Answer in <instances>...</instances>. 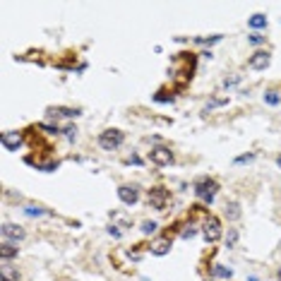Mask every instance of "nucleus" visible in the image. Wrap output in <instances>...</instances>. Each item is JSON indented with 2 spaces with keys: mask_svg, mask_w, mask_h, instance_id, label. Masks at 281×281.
Here are the masks:
<instances>
[{
  "mask_svg": "<svg viewBox=\"0 0 281 281\" xmlns=\"http://www.w3.org/2000/svg\"><path fill=\"white\" fill-rule=\"evenodd\" d=\"M46 113H48V118H51V120H60V118L72 120V118H79V115H82L79 108H70V106H51Z\"/></svg>",
  "mask_w": 281,
  "mask_h": 281,
  "instance_id": "9d476101",
  "label": "nucleus"
},
{
  "mask_svg": "<svg viewBox=\"0 0 281 281\" xmlns=\"http://www.w3.org/2000/svg\"><path fill=\"white\" fill-rule=\"evenodd\" d=\"M221 106H228V94H214L205 104V113L214 111V108H221Z\"/></svg>",
  "mask_w": 281,
  "mask_h": 281,
  "instance_id": "dca6fc26",
  "label": "nucleus"
},
{
  "mask_svg": "<svg viewBox=\"0 0 281 281\" xmlns=\"http://www.w3.org/2000/svg\"><path fill=\"white\" fill-rule=\"evenodd\" d=\"M202 58H207V60H211V58H214V53H211V51H202Z\"/></svg>",
  "mask_w": 281,
  "mask_h": 281,
  "instance_id": "72a5a7b5",
  "label": "nucleus"
},
{
  "mask_svg": "<svg viewBox=\"0 0 281 281\" xmlns=\"http://www.w3.org/2000/svg\"><path fill=\"white\" fill-rule=\"evenodd\" d=\"M125 164H128V166H144V159H142L137 151H132V154L125 156Z\"/></svg>",
  "mask_w": 281,
  "mask_h": 281,
  "instance_id": "7c9ffc66",
  "label": "nucleus"
},
{
  "mask_svg": "<svg viewBox=\"0 0 281 281\" xmlns=\"http://www.w3.org/2000/svg\"><path fill=\"white\" fill-rule=\"evenodd\" d=\"M63 137H65V140H68V142H77V125L75 123H68V125H65V128H63Z\"/></svg>",
  "mask_w": 281,
  "mask_h": 281,
  "instance_id": "a878e982",
  "label": "nucleus"
},
{
  "mask_svg": "<svg viewBox=\"0 0 281 281\" xmlns=\"http://www.w3.org/2000/svg\"><path fill=\"white\" fill-rule=\"evenodd\" d=\"M108 236H113V238H120V236H123V231H120L115 224H111V226H108Z\"/></svg>",
  "mask_w": 281,
  "mask_h": 281,
  "instance_id": "473e14b6",
  "label": "nucleus"
},
{
  "mask_svg": "<svg viewBox=\"0 0 281 281\" xmlns=\"http://www.w3.org/2000/svg\"><path fill=\"white\" fill-rule=\"evenodd\" d=\"M247 27H250L252 32H264V29L269 27V17H267L264 12H255V15L247 17Z\"/></svg>",
  "mask_w": 281,
  "mask_h": 281,
  "instance_id": "ddd939ff",
  "label": "nucleus"
},
{
  "mask_svg": "<svg viewBox=\"0 0 281 281\" xmlns=\"http://www.w3.org/2000/svg\"><path fill=\"white\" fill-rule=\"evenodd\" d=\"M0 236H2V241H7V243H22L24 238H27V228L22 224H12V221H5L2 228H0Z\"/></svg>",
  "mask_w": 281,
  "mask_h": 281,
  "instance_id": "423d86ee",
  "label": "nucleus"
},
{
  "mask_svg": "<svg viewBox=\"0 0 281 281\" xmlns=\"http://www.w3.org/2000/svg\"><path fill=\"white\" fill-rule=\"evenodd\" d=\"M22 274H19L17 267H12L10 262H0V281H19Z\"/></svg>",
  "mask_w": 281,
  "mask_h": 281,
  "instance_id": "2eb2a0df",
  "label": "nucleus"
},
{
  "mask_svg": "<svg viewBox=\"0 0 281 281\" xmlns=\"http://www.w3.org/2000/svg\"><path fill=\"white\" fill-rule=\"evenodd\" d=\"M156 228H159V224L156 221H142V226H140V231H142V236H154L156 233Z\"/></svg>",
  "mask_w": 281,
  "mask_h": 281,
  "instance_id": "cd10ccee",
  "label": "nucleus"
},
{
  "mask_svg": "<svg viewBox=\"0 0 281 281\" xmlns=\"http://www.w3.org/2000/svg\"><path fill=\"white\" fill-rule=\"evenodd\" d=\"M200 231L205 236L207 243H216L224 238V228H221V219L214 216V214H205L202 216V224H200Z\"/></svg>",
  "mask_w": 281,
  "mask_h": 281,
  "instance_id": "7ed1b4c3",
  "label": "nucleus"
},
{
  "mask_svg": "<svg viewBox=\"0 0 281 281\" xmlns=\"http://www.w3.org/2000/svg\"><path fill=\"white\" fill-rule=\"evenodd\" d=\"M269 65H272V53H269V51H264V48L255 51L252 56L247 58V68H250V70H255V72H262V70H267Z\"/></svg>",
  "mask_w": 281,
  "mask_h": 281,
  "instance_id": "6e6552de",
  "label": "nucleus"
},
{
  "mask_svg": "<svg viewBox=\"0 0 281 281\" xmlns=\"http://www.w3.org/2000/svg\"><path fill=\"white\" fill-rule=\"evenodd\" d=\"M221 38H224V34H211V36H195L192 38V43H195V46H209V48H211V46H214V43H219V41H221Z\"/></svg>",
  "mask_w": 281,
  "mask_h": 281,
  "instance_id": "f3484780",
  "label": "nucleus"
},
{
  "mask_svg": "<svg viewBox=\"0 0 281 281\" xmlns=\"http://www.w3.org/2000/svg\"><path fill=\"white\" fill-rule=\"evenodd\" d=\"M171 247H173V241H171L169 236H161V238L151 241L149 252L151 255H156V257H164V255H169L171 252Z\"/></svg>",
  "mask_w": 281,
  "mask_h": 281,
  "instance_id": "9b49d317",
  "label": "nucleus"
},
{
  "mask_svg": "<svg viewBox=\"0 0 281 281\" xmlns=\"http://www.w3.org/2000/svg\"><path fill=\"white\" fill-rule=\"evenodd\" d=\"M277 279L281 281V267H279V269H277Z\"/></svg>",
  "mask_w": 281,
  "mask_h": 281,
  "instance_id": "c9c22d12",
  "label": "nucleus"
},
{
  "mask_svg": "<svg viewBox=\"0 0 281 281\" xmlns=\"http://www.w3.org/2000/svg\"><path fill=\"white\" fill-rule=\"evenodd\" d=\"M171 200V190L164 185H154L147 190V202H149L151 209L156 211H164L166 209V202Z\"/></svg>",
  "mask_w": 281,
  "mask_h": 281,
  "instance_id": "39448f33",
  "label": "nucleus"
},
{
  "mask_svg": "<svg viewBox=\"0 0 281 281\" xmlns=\"http://www.w3.org/2000/svg\"><path fill=\"white\" fill-rule=\"evenodd\" d=\"M38 130L46 132V135H60V128H58V125H51V123H38Z\"/></svg>",
  "mask_w": 281,
  "mask_h": 281,
  "instance_id": "2f4dec72",
  "label": "nucleus"
},
{
  "mask_svg": "<svg viewBox=\"0 0 281 281\" xmlns=\"http://www.w3.org/2000/svg\"><path fill=\"white\" fill-rule=\"evenodd\" d=\"M192 192L205 202V205H211L214 200H216V195H219V183L214 180V178H200V180H195V185H192Z\"/></svg>",
  "mask_w": 281,
  "mask_h": 281,
  "instance_id": "f03ea898",
  "label": "nucleus"
},
{
  "mask_svg": "<svg viewBox=\"0 0 281 281\" xmlns=\"http://www.w3.org/2000/svg\"><path fill=\"white\" fill-rule=\"evenodd\" d=\"M252 161H255V151H247V154H241V156H236V159H233V164H236V166L252 164Z\"/></svg>",
  "mask_w": 281,
  "mask_h": 281,
  "instance_id": "c756f323",
  "label": "nucleus"
},
{
  "mask_svg": "<svg viewBox=\"0 0 281 281\" xmlns=\"http://www.w3.org/2000/svg\"><path fill=\"white\" fill-rule=\"evenodd\" d=\"M17 255H19V247L15 243H7V241H2V243H0V262L17 260Z\"/></svg>",
  "mask_w": 281,
  "mask_h": 281,
  "instance_id": "4468645a",
  "label": "nucleus"
},
{
  "mask_svg": "<svg viewBox=\"0 0 281 281\" xmlns=\"http://www.w3.org/2000/svg\"><path fill=\"white\" fill-rule=\"evenodd\" d=\"M262 99H264V104H267V106H279V104H281V94L277 92V89H267Z\"/></svg>",
  "mask_w": 281,
  "mask_h": 281,
  "instance_id": "5701e85b",
  "label": "nucleus"
},
{
  "mask_svg": "<svg viewBox=\"0 0 281 281\" xmlns=\"http://www.w3.org/2000/svg\"><path fill=\"white\" fill-rule=\"evenodd\" d=\"M241 82H243V75H238V72H233V75L224 77V82H221V87H224V89H233V87H238Z\"/></svg>",
  "mask_w": 281,
  "mask_h": 281,
  "instance_id": "393cba45",
  "label": "nucleus"
},
{
  "mask_svg": "<svg viewBox=\"0 0 281 281\" xmlns=\"http://www.w3.org/2000/svg\"><path fill=\"white\" fill-rule=\"evenodd\" d=\"M197 233H202L197 224H185L183 228H180V238H183V241H192Z\"/></svg>",
  "mask_w": 281,
  "mask_h": 281,
  "instance_id": "aec40b11",
  "label": "nucleus"
},
{
  "mask_svg": "<svg viewBox=\"0 0 281 281\" xmlns=\"http://www.w3.org/2000/svg\"><path fill=\"white\" fill-rule=\"evenodd\" d=\"M247 43H250V46H255V48L260 51V48H262L264 43H267V36H264L262 32H252V34L247 36Z\"/></svg>",
  "mask_w": 281,
  "mask_h": 281,
  "instance_id": "b1692460",
  "label": "nucleus"
},
{
  "mask_svg": "<svg viewBox=\"0 0 281 281\" xmlns=\"http://www.w3.org/2000/svg\"><path fill=\"white\" fill-rule=\"evenodd\" d=\"M38 171H43V173H56L60 169V164L58 161H43V164H36Z\"/></svg>",
  "mask_w": 281,
  "mask_h": 281,
  "instance_id": "c85d7f7f",
  "label": "nucleus"
},
{
  "mask_svg": "<svg viewBox=\"0 0 281 281\" xmlns=\"http://www.w3.org/2000/svg\"><path fill=\"white\" fill-rule=\"evenodd\" d=\"M211 274H214L216 279H231V277H233V269L226 267V264H214V267H211Z\"/></svg>",
  "mask_w": 281,
  "mask_h": 281,
  "instance_id": "6ab92c4d",
  "label": "nucleus"
},
{
  "mask_svg": "<svg viewBox=\"0 0 281 281\" xmlns=\"http://www.w3.org/2000/svg\"><path fill=\"white\" fill-rule=\"evenodd\" d=\"M147 159H149L156 169H166V166H171V164L176 161V156H173L171 147H166V144H154Z\"/></svg>",
  "mask_w": 281,
  "mask_h": 281,
  "instance_id": "20e7f679",
  "label": "nucleus"
},
{
  "mask_svg": "<svg viewBox=\"0 0 281 281\" xmlns=\"http://www.w3.org/2000/svg\"><path fill=\"white\" fill-rule=\"evenodd\" d=\"M154 101H156V104H173V101H176V96L169 94L166 89H159V92L154 94Z\"/></svg>",
  "mask_w": 281,
  "mask_h": 281,
  "instance_id": "bb28decb",
  "label": "nucleus"
},
{
  "mask_svg": "<svg viewBox=\"0 0 281 281\" xmlns=\"http://www.w3.org/2000/svg\"><path fill=\"white\" fill-rule=\"evenodd\" d=\"M22 211H24V214H27L29 219H38V216H46V214H48V211H46L43 207H41V205H34V202L24 205V209H22Z\"/></svg>",
  "mask_w": 281,
  "mask_h": 281,
  "instance_id": "a211bd4d",
  "label": "nucleus"
},
{
  "mask_svg": "<svg viewBox=\"0 0 281 281\" xmlns=\"http://www.w3.org/2000/svg\"><path fill=\"white\" fill-rule=\"evenodd\" d=\"M118 200L125 207H135L140 202V187L130 185V183H123V185L118 187Z\"/></svg>",
  "mask_w": 281,
  "mask_h": 281,
  "instance_id": "1a4fd4ad",
  "label": "nucleus"
},
{
  "mask_svg": "<svg viewBox=\"0 0 281 281\" xmlns=\"http://www.w3.org/2000/svg\"><path fill=\"white\" fill-rule=\"evenodd\" d=\"M0 142L7 151H19L24 147V132L22 130H5L0 135Z\"/></svg>",
  "mask_w": 281,
  "mask_h": 281,
  "instance_id": "0eeeda50",
  "label": "nucleus"
},
{
  "mask_svg": "<svg viewBox=\"0 0 281 281\" xmlns=\"http://www.w3.org/2000/svg\"><path fill=\"white\" fill-rule=\"evenodd\" d=\"M224 216L233 224V221H238L241 216H243V209H241V202L238 200H226L224 205Z\"/></svg>",
  "mask_w": 281,
  "mask_h": 281,
  "instance_id": "f8f14e48",
  "label": "nucleus"
},
{
  "mask_svg": "<svg viewBox=\"0 0 281 281\" xmlns=\"http://www.w3.org/2000/svg\"><path fill=\"white\" fill-rule=\"evenodd\" d=\"M277 166H279V169H281V154H279V156H277Z\"/></svg>",
  "mask_w": 281,
  "mask_h": 281,
  "instance_id": "f704fd0d",
  "label": "nucleus"
},
{
  "mask_svg": "<svg viewBox=\"0 0 281 281\" xmlns=\"http://www.w3.org/2000/svg\"><path fill=\"white\" fill-rule=\"evenodd\" d=\"M96 142L104 151H115L125 144V132L118 130V128H106L104 132H99Z\"/></svg>",
  "mask_w": 281,
  "mask_h": 281,
  "instance_id": "f257e3e1",
  "label": "nucleus"
},
{
  "mask_svg": "<svg viewBox=\"0 0 281 281\" xmlns=\"http://www.w3.org/2000/svg\"><path fill=\"white\" fill-rule=\"evenodd\" d=\"M238 238H241V233H238V228H228V233L224 236V245L228 250H233L236 245H238Z\"/></svg>",
  "mask_w": 281,
  "mask_h": 281,
  "instance_id": "412c9836",
  "label": "nucleus"
},
{
  "mask_svg": "<svg viewBox=\"0 0 281 281\" xmlns=\"http://www.w3.org/2000/svg\"><path fill=\"white\" fill-rule=\"evenodd\" d=\"M111 219H113V224L118 226V228H130V226H132L130 216H125V214H118V211H111Z\"/></svg>",
  "mask_w": 281,
  "mask_h": 281,
  "instance_id": "4be33fe9",
  "label": "nucleus"
}]
</instances>
